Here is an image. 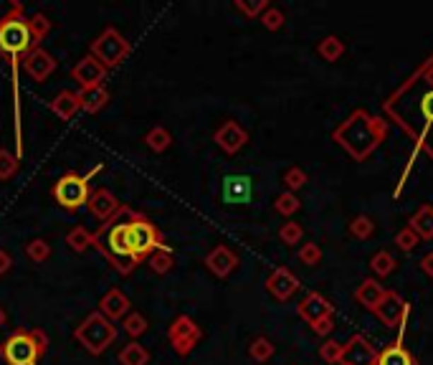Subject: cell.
I'll list each match as a JSON object with an SVG mask.
<instances>
[{"mask_svg":"<svg viewBox=\"0 0 433 365\" xmlns=\"http://www.w3.org/2000/svg\"><path fill=\"white\" fill-rule=\"evenodd\" d=\"M385 112L433 158V56L385 102Z\"/></svg>","mask_w":433,"mask_h":365,"instance_id":"cell-1","label":"cell"},{"mask_svg":"<svg viewBox=\"0 0 433 365\" xmlns=\"http://www.w3.org/2000/svg\"><path fill=\"white\" fill-rule=\"evenodd\" d=\"M33 46L30 38L28 18H25L23 6L13 3L11 11L0 18V56L11 64L13 74V99H16V158L23 160V134H21V97H18V66L21 59L28 54Z\"/></svg>","mask_w":433,"mask_h":365,"instance_id":"cell-2","label":"cell"},{"mask_svg":"<svg viewBox=\"0 0 433 365\" xmlns=\"http://www.w3.org/2000/svg\"><path fill=\"white\" fill-rule=\"evenodd\" d=\"M388 137V122L357 110L332 132V140L340 142L355 160H367Z\"/></svg>","mask_w":433,"mask_h":365,"instance_id":"cell-3","label":"cell"},{"mask_svg":"<svg viewBox=\"0 0 433 365\" xmlns=\"http://www.w3.org/2000/svg\"><path fill=\"white\" fill-rule=\"evenodd\" d=\"M48 337L43 330L28 328L16 330L8 335V340L0 345V358L6 365H38L46 355Z\"/></svg>","mask_w":433,"mask_h":365,"instance_id":"cell-4","label":"cell"},{"mask_svg":"<svg viewBox=\"0 0 433 365\" xmlns=\"http://www.w3.org/2000/svg\"><path fill=\"white\" fill-rule=\"evenodd\" d=\"M102 170H104V163H96L89 173H84V175L76 170L64 173V175L54 182V190H51V193H54V201L59 203L64 211H79V208L86 206V201H89L91 178Z\"/></svg>","mask_w":433,"mask_h":365,"instance_id":"cell-5","label":"cell"},{"mask_svg":"<svg viewBox=\"0 0 433 365\" xmlns=\"http://www.w3.org/2000/svg\"><path fill=\"white\" fill-rule=\"evenodd\" d=\"M74 340L84 347L86 353L102 355L112 342L117 340V328L115 323H109L102 312H89L81 323L74 328Z\"/></svg>","mask_w":433,"mask_h":365,"instance_id":"cell-6","label":"cell"},{"mask_svg":"<svg viewBox=\"0 0 433 365\" xmlns=\"http://www.w3.org/2000/svg\"><path fill=\"white\" fill-rule=\"evenodd\" d=\"M160 246H165V241L155 228V224L150 219H144L142 213L129 208V216H127V249H129V256L137 262H142V259L147 262V256Z\"/></svg>","mask_w":433,"mask_h":365,"instance_id":"cell-7","label":"cell"},{"mask_svg":"<svg viewBox=\"0 0 433 365\" xmlns=\"http://www.w3.org/2000/svg\"><path fill=\"white\" fill-rule=\"evenodd\" d=\"M129 51H132L129 41H127V38L122 36L117 28H112V25H109V28H104L89 46V56H94V59L99 61L107 71H109V69L120 66L122 61L129 56Z\"/></svg>","mask_w":433,"mask_h":365,"instance_id":"cell-8","label":"cell"},{"mask_svg":"<svg viewBox=\"0 0 433 365\" xmlns=\"http://www.w3.org/2000/svg\"><path fill=\"white\" fill-rule=\"evenodd\" d=\"M200 337H203V330L198 328V323L192 320V317L187 315H180L175 317L173 325L168 328V340L170 345H173V350L178 355H190L192 350H195V345L200 342Z\"/></svg>","mask_w":433,"mask_h":365,"instance_id":"cell-9","label":"cell"},{"mask_svg":"<svg viewBox=\"0 0 433 365\" xmlns=\"http://www.w3.org/2000/svg\"><path fill=\"white\" fill-rule=\"evenodd\" d=\"M375 317H378L380 323L385 325V328H391V330H396V328H400V325L408 320V315H410V304L405 302L400 294H396V292H385V297H383V302L375 307Z\"/></svg>","mask_w":433,"mask_h":365,"instance_id":"cell-10","label":"cell"},{"mask_svg":"<svg viewBox=\"0 0 433 365\" xmlns=\"http://www.w3.org/2000/svg\"><path fill=\"white\" fill-rule=\"evenodd\" d=\"M340 365H378V350L365 335H352L347 342H342V358Z\"/></svg>","mask_w":433,"mask_h":365,"instance_id":"cell-11","label":"cell"},{"mask_svg":"<svg viewBox=\"0 0 433 365\" xmlns=\"http://www.w3.org/2000/svg\"><path fill=\"white\" fill-rule=\"evenodd\" d=\"M86 208H89V213L99 221V224L107 226V224H112L117 213L122 211V203L117 201V195L109 188H91Z\"/></svg>","mask_w":433,"mask_h":365,"instance_id":"cell-12","label":"cell"},{"mask_svg":"<svg viewBox=\"0 0 433 365\" xmlns=\"http://www.w3.org/2000/svg\"><path fill=\"white\" fill-rule=\"evenodd\" d=\"M71 79L79 84V89H94V86H104L107 79V69L94 59V56H84L71 66Z\"/></svg>","mask_w":433,"mask_h":365,"instance_id":"cell-13","label":"cell"},{"mask_svg":"<svg viewBox=\"0 0 433 365\" xmlns=\"http://www.w3.org/2000/svg\"><path fill=\"white\" fill-rule=\"evenodd\" d=\"M299 286H301L299 277L287 267H277L269 274V279H266V289H269L271 297L279 299V302H287V299L294 297V294L299 292Z\"/></svg>","mask_w":433,"mask_h":365,"instance_id":"cell-14","label":"cell"},{"mask_svg":"<svg viewBox=\"0 0 433 365\" xmlns=\"http://www.w3.org/2000/svg\"><path fill=\"white\" fill-rule=\"evenodd\" d=\"M296 315H299L301 320H304V323L312 328V325L319 323V320H325V317L335 315V304H332L330 299L325 297V294L307 292V294H304V299L296 304Z\"/></svg>","mask_w":433,"mask_h":365,"instance_id":"cell-15","label":"cell"},{"mask_svg":"<svg viewBox=\"0 0 433 365\" xmlns=\"http://www.w3.org/2000/svg\"><path fill=\"white\" fill-rule=\"evenodd\" d=\"M21 64H23L25 74H28L33 81H38V84H43V81L56 71V66H59L54 56L48 54L46 49H41V46H38V49H30L28 54L21 59Z\"/></svg>","mask_w":433,"mask_h":365,"instance_id":"cell-16","label":"cell"},{"mask_svg":"<svg viewBox=\"0 0 433 365\" xmlns=\"http://www.w3.org/2000/svg\"><path fill=\"white\" fill-rule=\"evenodd\" d=\"M213 140H216V145L221 147L226 155H236V152H241L243 147H246L248 142V132L243 127H241L236 120H226L221 124V127L216 129V134H213Z\"/></svg>","mask_w":433,"mask_h":365,"instance_id":"cell-17","label":"cell"},{"mask_svg":"<svg viewBox=\"0 0 433 365\" xmlns=\"http://www.w3.org/2000/svg\"><path fill=\"white\" fill-rule=\"evenodd\" d=\"M205 267H208V272L213 274V277H218V279H226V277H231L233 274V269L238 267V256H236V251H231L229 246H213L208 254H205Z\"/></svg>","mask_w":433,"mask_h":365,"instance_id":"cell-18","label":"cell"},{"mask_svg":"<svg viewBox=\"0 0 433 365\" xmlns=\"http://www.w3.org/2000/svg\"><path fill=\"white\" fill-rule=\"evenodd\" d=\"M129 307H132V304H129V297H127L122 289H117V286H112V289L99 299V312L107 317L109 323L125 320V317L129 315Z\"/></svg>","mask_w":433,"mask_h":365,"instance_id":"cell-19","label":"cell"},{"mask_svg":"<svg viewBox=\"0 0 433 365\" xmlns=\"http://www.w3.org/2000/svg\"><path fill=\"white\" fill-rule=\"evenodd\" d=\"M403 335H405V323L398 328V340L391 342L383 353H378V365H415L413 355L403 345Z\"/></svg>","mask_w":433,"mask_h":365,"instance_id":"cell-20","label":"cell"},{"mask_svg":"<svg viewBox=\"0 0 433 365\" xmlns=\"http://www.w3.org/2000/svg\"><path fill=\"white\" fill-rule=\"evenodd\" d=\"M385 292H388V289H385V286L380 284V282L375 279V277H367V279H362L360 286L355 289V299L362 304V307H365V310L373 312L375 307H378V304L383 302Z\"/></svg>","mask_w":433,"mask_h":365,"instance_id":"cell-21","label":"cell"},{"mask_svg":"<svg viewBox=\"0 0 433 365\" xmlns=\"http://www.w3.org/2000/svg\"><path fill=\"white\" fill-rule=\"evenodd\" d=\"M251 195V178L226 175L223 178V198L229 203H246Z\"/></svg>","mask_w":433,"mask_h":365,"instance_id":"cell-22","label":"cell"},{"mask_svg":"<svg viewBox=\"0 0 433 365\" xmlns=\"http://www.w3.org/2000/svg\"><path fill=\"white\" fill-rule=\"evenodd\" d=\"M51 112H54L59 120H74L79 110H81V104H79V91H71V89H61L54 99H51Z\"/></svg>","mask_w":433,"mask_h":365,"instance_id":"cell-23","label":"cell"},{"mask_svg":"<svg viewBox=\"0 0 433 365\" xmlns=\"http://www.w3.org/2000/svg\"><path fill=\"white\" fill-rule=\"evenodd\" d=\"M109 102V91L107 86H94V89H81L79 91V104H81V112L86 115H96L102 112Z\"/></svg>","mask_w":433,"mask_h":365,"instance_id":"cell-24","label":"cell"},{"mask_svg":"<svg viewBox=\"0 0 433 365\" xmlns=\"http://www.w3.org/2000/svg\"><path fill=\"white\" fill-rule=\"evenodd\" d=\"M408 228L421 238V241H428L433 238V206H421L418 211L410 216Z\"/></svg>","mask_w":433,"mask_h":365,"instance_id":"cell-25","label":"cell"},{"mask_svg":"<svg viewBox=\"0 0 433 365\" xmlns=\"http://www.w3.org/2000/svg\"><path fill=\"white\" fill-rule=\"evenodd\" d=\"M117 360H120V365H147L150 363V350L144 345H139L137 340H132L122 347Z\"/></svg>","mask_w":433,"mask_h":365,"instance_id":"cell-26","label":"cell"},{"mask_svg":"<svg viewBox=\"0 0 433 365\" xmlns=\"http://www.w3.org/2000/svg\"><path fill=\"white\" fill-rule=\"evenodd\" d=\"M144 145L150 147L155 155H163V152H168L170 145H173V134H170V129H165L163 124H155L150 132L144 134Z\"/></svg>","mask_w":433,"mask_h":365,"instance_id":"cell-27","label":"cell"},{"mask_svg":"<svg viewBox=\"0 0 433 365\" xmlns=\"http://www.w3.org/2000/svg\"><path fill=\"white\" fill-rule=\"evenodd\" d=\"M67 243L71 251L84 254L86 249H94V233H91L86 226H74L71 231L67 233Z\"/></svg>","mask_w":433,"mask_h":365,"instance_id":"cell-28","label":"cell"},{"mask_svg":"<svg viewBox=\"0 0 433 365\" xmlns=\"http://www.w3.org/2000/svg\"><path fill=\"white\" fill-rule=\"evenodd\" d=\"M398 262L393 259L391 251H375L370 256V272L375 274V279H385V277H391L396 272Z\"/></svg>","mask_w":433,"mask_h":365,"instance_id":"cell-29","label":"cell"},{"mask_svg":"<svg viewBox=\"0 0 433 365\" xmlns=\"http://www.w3.org/2000/svg\"><path fill=\"white\" fill-rule=\"evenodd\" d=\"M317 54L322 56L325 61H330V64H335V61L342 59L345 54V41L340 36H325L322 41L317 43Z\"/></svg>","mask_w":433,"mask_h":365,"instance_id":"cell-30","label":"cell"},{"mask_svg":"<svg viewBox=\"0 0 433 365\" xmlns=\"http://www.w3.org/2000/svg\"><path fill=\"white\" fill-rule=\"evenodd\" d=\"M274 353H277V345H274L269 337H264V335L253 337L251 345H248V355H251V360H256V363H266V360L274 358Z\"/></svg>","mask_w":433,"mask_h":365,"instance_id":"cell-31","label":"cell"},{"mask_svg":"<svg viewBox=\"0 0 433 365\" xmlns=\"http://www.w3.org/2000/svg\"><path fill=\"white\" fill-rule=\"evenodd\" d=\"M30 38H33V46H41V41H46V36L51 33V21H48L46 13H33L28 18Z\"/></svg>","mask_w":433,"mask_h":365,"instance_id":"cell-32","label":"cell"},{"mask_svg":"<svg viewBox=\"0 0 433 365\" xmlns=\"http://www.w3.org/2000/svg\"><path fill=\"white\" fill-rule=\"evenodd\" d=\"M147 264H150V269L155 274H168L170 269L175 267V259H173L170 246H160V249L152 251V254L147 256Z\"/></svg>","mask_w":433,"mask_h":365,"instance_id":"cell-33","label":"cell"},{"mask_svg":"<svg viewBox=\"0 0 433 365\" xmlns=\"http://www.w3.org/2000/svg\"><path fill=\"white\" fill-rule=\"evenodd\" d=\"M25 256H28L33 264H43L51 259V243L43 241V238H30L25 243Z\"/></svg>","mask_w":433,"mask_h":365,"instance_id":"cell-34","label":"cell"},{"mask_svg":"<svg viewBox=\"0 0 433 365\" xmlns=\"http://www.w3.org/2000/svg\"><path fill=\"white\" fill-rule=\"evenodd\" d=\"M373 233H375V221L370 219V216H365V213H360V216H355V219L350 221V236L365 241V238H370Z\"/></svg>","mask_w":433,"mask_h":365,"instance_id":"cell-35","label":"cell"},{"mask_svg":"<svg viewBox=\"0 0 433 365\" xmlns=\"http://www.w3.org/2000/svg\"><path fill=\"white\" fill-rule=\"evenodd\" d=\"M301 208V201L296 198V193H289V190H284V193L277 195V201H274V211L279 213V216H294L296 211Z\"/></svg>","mask_w":433,"mask_h":365,"instance_id":"cell-36","label":"cell"},{"mask_svg":"<svg viewBox=\"0 0 433 365\" xmlns=\"http://www.w3.org/2000/svg\"><path fill=\"white\" fill-rule=\"evenodd\" d=\"M21 168V160L16 158V152L3 150L0 147V180H11Z\"/></svg>","mask_w":433,"mask_h":365,"instance_id":"cell-37","label":"cell"},{"mask_svg":"<svg viewBox=\"0 0 433 365\" xmlns=\"http://www.w3.org/2000/svg\"><path fill=\"white\" fill-rule=\"evenodd\" d=\"M147 328H150V325H147V320H144L139 312H129V315L122 320V330H125L129 337H139V335L147 332Z\"/></svg>","mask_w":433,"mask_h":365,"instance_id":"cell-38","label":"cell"},{"mask_svg":"<svg viewBox=\"0 0 433 365\" xmlns=\"http://www.w3.org/2000/svg\"><path fill=\"white\" fill-rule=\"evenodd\" d=\"M233 6H236V11L243 13L246 18H261V13L269 8V3H266V0H236Z\"/></svg>","mask_w":433,"mask_h":365,"instance_id":"cell-39","label":"cell"},{"mask_svg":"<svg viewBox=\"0 0 433 365\" xmlns=\"http://www.w3.org/2000/svg\"><path fill=\"white\" fill-rule=\"evenodd\" d=\"M319 358L325 360L327 365H340V358H342V342L325 340L319 345Z\"/></svg>","mask_w":433,"mask_h":365,"instance_id":"cell-40","label":"cell"},{"mask_svg":"<svg viewBox=\"0 0 433 365\" xmlns=\"http://www.w3.org/2000/svg\"><path fill=\"white\" fill-rule=\"evenodd\" d=\"M301 236H304V228L296 221H289V224H284L279 228V238H282L284 246H294V243L301 241Z\"/></svg>","mask_w":433,"mask_h":365,"instance_id":"cell-41","label":"cell"},{"mask_svg":"<svg viewBox=\"0 0 433 365\" xmlns=\"http://www.w3.org/2000/svg\"><path fill=\"white\" fill-rule=\"evenodd\" d=\"M284 185H287L289 193H296L299 188H304L307 185V173L301 170V168H289L287 173H284Z\"/></svg>","mask_w":433,"mask_h":365,"instance_id":"cell-42","label":"cell"},{"mask_svg":"<svg viewBox=\"0 0 433 365\" xmlns=\"http://www.w3.org/2000/svg\"><path fill=\"white\" fill-rule=\"evenodd\" d=\"M299 262L304 264V267H317V264L322 262V249H319V243H314V241L304 243L299 249Z\"/></svg>","mask_w":433,"mask_h":365,"instance_id":"cell-43","label":"cell"},{"mask_svg":"<svg viewBox=\"0 0 433 365\" xmlns=\"http://www.w3.org/2000/svg\"><path fill=\"white\" fill-rule=\"evenodd\" d=\"M259 21H261V25H264L266 30H279V28H282V25H284V21H287V18H284V13L279 11V8L269 6L264 13H261V18H259Z\"/></svg>","mask_w":433,"mask_h":365,"instance_id":"cell-44","label":"cell"},{"mask_svg":"<svg viewBox=\"0 0 433 365\" xmlns=\"http://www.w3.org/2000/svg\"><path fill=\"white\" fill-rule=\"evenodd\" d=\"M418 243H421V238L415 236L413 231H410L408 226H405V228H400V231L396 233V246L400 251H413L415 246H418Z\"/></svg>","mask_w":433,"mask_h":365,"instance_id":"cell-45","label":"cell"},{"mask_svg":"<svg viewBox=\"0 0 433 365\" xmlns=\"http://www.w3.org/2000/svg\"><path fill=\"white\" fill-rule=\"evenodd\" d=\"M335 330V315L332 317H325V320H319V323L312 325V332L319 335V337H327V335Z\"/></svg>","mask_w":433,"mask_h":365,"instance_id":"cell-46","label":"cell"},{"mask_svg":"<svg viewBox=\"0 0 433 365\" xmlns=\"http://www.w3.org/2000/svg\"><path fill=\"white\" fill-rule=\"evenodd\" d=\"M13 269V256L8 254V249H0V277L8 274Z\"/></svg>","mask_w":433,"mask_h":365,"instance_id":"cell-47","label":"cell"},{"mask_svg":"<svg viewBox=\"0 0 433 365\" xmlns=\"http://www.w3.org/2000/svg\"><path fill=\"white\" fill-rule=\"evenodd\" d=\"M421 272L426 274V277H433V251L421 259Z\"/></svg>","mask_w":433,"mask_h":365,"instance_id":"cell-48","label":"cell"},{"mask_svg":"<svg viewBox=\"0 0 433 365\" xmlns=\"http://www.w3.org/2000/svg\"><path fill=\"white\" fill-rule=\"evenodd\" d=\"M6 320H8L6 310H3V307H0V328H6Z\"/></svg>","mask_w":433,"mask_h":365,"instance_id":"cell-49","label":"cell"}]
</instances>
